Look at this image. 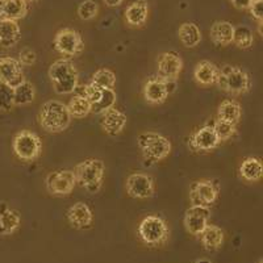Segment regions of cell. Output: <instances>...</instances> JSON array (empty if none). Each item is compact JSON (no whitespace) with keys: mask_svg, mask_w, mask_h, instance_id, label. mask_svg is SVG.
<instances>
[{"mask_svg":"<svg viewBox=\"0 0 263 263\" xmlns=\"http://www.w3.org/2000/svg\"><path fill=\"white\" fill-rule=\"evenodd\" d=\"M49 78L53 84L54 91L58 95L72 93L78 86V71L74 63L67 58L55 61L49 67Z\"/></svg>","mask_w":263,"mask_h":263,"instance_id":"1","label":"cell"},{"mask_svg":"<svg viewBox=\"0 0 263 263\" xmlns=\"http://www.w3.org/2000/svg\"><path fill=\"white\" fill-rule=\"evenodd\" d=\"M40 125L50 133H60L69 128L71 116L66 104L58 100H48L44 103L39 115Z\"/></svg>","mask_w":263,"mask_h":263,"instance_id":"2","label":"cell"},{"mask_svg":"<svg viewBox=\"0 0 263 263\" xmlns=\"http://www.w3.org/2000/svg\"><path fill=\"white\" fill-rule=\"evenodd\" d=\"M216 84L220 90L232 95H242L251 88V79L248 72L238 66L224 65L218 67Z\"/></svg>","mask_w":263,"mask_h":263,"instance_id":"3","label":"cell"},{"mask_svg":"<svg viewBox=\"0 0 263 263\" xmlns=\"http://www.w3.org/2000/svg\"><path fill=\"white\" fill-rule=\"evenodd\" d=\"M137 145L144 154L146 166L162 161L171 153V142L156 132H145L137 137Z\"/></svg>","mask_w":263,"mask_h":263,"instance_id":"4","label":"cell"},{"mask_svg":"<svg viewBox=\"0 0 263 263\" xmlns=\"http://www.w3.org/2000/svg\"><path fill=\"white\" fill-rule=\"evenodd\" d=\"M105 166L104 162L100 159H86L75 166L74 175L77 183L84 187L91 194H96L102 189V183L104 179Z\"/></svg>","mask_w":263,"mask_h":263,"instance_id":"5","label":"cell"},{"mask_svg":"<svg viewBox=\"0 0 263 263\" xmlns=\"http://www.w3.org/2000/svg\"><path fill=\"white\" fill-rule=\"evenodd\" d=\"M138 236L146 245L158 248L168 241L170 229L163 218L156 215H150L145 217L138 225Z\"/></svg>","mask_w":263,"mask_h":263,"instance_id":"6","label":"cell"},{"mask_svg":"<svg viewBox=\"0 0 263 263\" xmlns=\"http://www.w3.org/2000/svg\"><path fill=\"white\" fill-rule=\"evenodd\" d=\"M13 152L25 162H32L41 156L42 142L36 133L30 130H21L13 137Z\"/></svg>","mask_w":263,"mask_h":263,"instance_id":"7","label":"cell"},{"mask_svg":"<svg viewBox=\"0 0 263 263\" xmlns=\"http://www.w3.org/2000/svg\"><path fill=\"white\" fill-rule=\"evenodd\" d=\"M220 194V185L217 182L210 179L197 180L192 183L190 189V201L192 205H200L211 208L217 200Z\"/></svg>","mask_w":263,"mask_h":263,"instance_id":"8","label":"cell"},{"mask_svg":"<svg viewBox=\"0 0 263 263\" xmlns=\"http://www.w3.org/2000/svg\"><path fill=\"white\" fill-rule=\"evenodd\" d=\"M54 49L66 57H74L83 51L82 36L74 29H62L54 37Z\"/></svg>","mask_w":263,"mask_h":263,"instance_id":"9","label":"cell"},{"mask_svg":"<svg viewBox=\"0 0 263 263\" xmlns=\"http://www.w3.org/2000/svg\"><path fill=\"white\" fill-rule=\"evenodd\" d=\"M45 184L49 194L55 195V196H66L74 191L77 179H75L74 171L58 170L48 174Z\"/></svg>","mask_w":263,"mask_h":263,"instance_id":"10","label":"cell"},{"mask_svg":"<svg viewBox=\"0 0 263 263\" xmlns=\"http://www.w3.org/2000/svg\"><path fill=\"white\" fill-rule=\"evenodd\" d=\"M183 69V61L179 53L170 50L162 53L157 62V77L166 82H177L180 71Z\"/></svg>","mask_w":263,"mask_h":263,"instance_id":"11","label":"cell"},{"mask_svg":"<svg viewBox=\"0 0 263 263\" xmlns=\"http://www.w3.org/2000/svg\"><path fill=\"white\" fill-rule=\"evenodd\" d=\"M126 192L135 199H149L154 195L156 185L150 175L144 173H133L126 178Z\"/></svg>","mask_w":263,"mask_h":263,"instance_id":"12","label":"cell"},{"mask_svg":"<svg viewBox=\"0 0 263 263\" xmlns=\"http://www.w3.org/2000/svg\"><path fill=\"white\" fill-rule=\"evenodd\" d=\"M175 86V82H166L158 77L150 78L144 87L145 100L153 105L162 104L166 102V99L173 92Z\"/></svg>","mask_w":263,"mask_h":263,"instance_id":"13","label":"cell"},{"mask_svg":"<svg viewBox=\"0 0 263 263\" xmlns=\"http://www.w3.org/2000/svg\"><path fill=\"white\" fill-rule=\"evenodd\" d=\"M211 208L200 205H191L184 213V227L192 236H200V233L210 224Z\"/></svg>","mask_w":263,"mask_h":263,"instance_id":"14","label":"cell"},{"mask_svg":"<svg viewBox=\"0 0 263 263\" xmlns=\"http://www.w3.org/2000/svg\"><path fill=\"white\" fill-rule=\"evenodd\" d=\"M220 144L221 142L218 141L215 129L210 124H206V125L201 126L200 129H197L189 140L190 149L195 153L210 152V150L216 149Z\"/></svg>","mask_w":263,"mask_h":263,"instance_id":"15","label":"cell"},{"mask_svg":"<svg viewBox=\"0 0 263 263\" xmlns=\"http://www.w3.org/2000/svg\"><path fill=\"white\" fill-rule=\"evenodd\" d=\"M24 72L23 66L16 58L2 57L0 58V83L7 84L11 88H15L20 83H23Z\"/></svg>","mask_w":263,"mask_h":263,"instance_id":"16","label":"cell"},{"mask_svg":"<svg viewBox=\"0 0 263 263\" xmlns=\"http://www.w3.org/2000/svg\"><path fill=\"white\" fill-rule=\"evenodd\" d=\"M67 220H69L70 225L75 229H86V228H90L93 221L92 211L86 203L79 201V203H75L74 205L69 208Z\"/></svg>","mask_w":263,"mask_h":263,"instance_id":"17","label":"cell"},{"mask_svg":"<svg viewBox=\"0 0 263 263\" xmlns=\"http://www.w3.org/2000/svg\"><path fill=\"white\" fill-rule=\"evenodd\" d=\"M126 115L123 112L116 109V108H111L109 111L102 114V120H100V125H102L103 130L107 133L108 136H115L120 135L123 129L126 125Z\"/></svg>","mask_w":263,"mask_h":263,"instance_id":"18","label":"cell"},{"mask_svg":"<svg viewBox=\"0 0 263 263\" xmlns=\"http://www.w3.org/2000/svg\"><path fill=\"white\" fill-rule=\"evenodd\" d=\"M147 16H149V4L146 0H136L125 9V20L130 27H142L146 23Z\"/></svg>","mask_w":263,"mask_h":263,"instance_id":"19","label":"cell"},{"mask_svg":"<svg viewBox=\"0 0 263 263\" xmlns=\"http://www.w3.org/2000/svg\"><path fill=\"white\" fill-rule=\"evenodd\" d=\"M28 13L27 0H0V18L17 21Z\"/></svg>","mask_w":263,"mask_h":263,"instance_id":"20","label":"cell"},{"mask_svg":"<svg viewBox=\"0 0 263 263\" xmlns=\"http://www.w3.org/2000/svg\"><path fill=\"white\" fill-rule=\"evenodd\" d=\"M21 30L17 21L0 18V45L3 48H13L20 41Z\"/></svg>","mask_w":263,"mask_h":263,"instance_id":"21","label":"cell"},{"mask_svg":"<svg viewBox=\"0 0 263 263\" xmlns=\"http://www.w3.org/2000/svg\"><path fill=\"white\" fill-rule=\"evenodd\" d=\"M218 77V67L210 61H201L195 66L194 78L200 86L216 84Z\"/></svg>","mask_w":263,"mask_h":263,"instance_id":"22","label":"cell"},{"mask_svg":"<svg viewBox=\"0 0 263 263\" xmlns=\"http://www.w3.org/2000/svg\"><path fill=\"white\" fill-rule=\"evenodd\" d=\"M234 27L229 21H216L211 27L210 36L215 45L227 46L233 41Z\"/></svg>","mask_w":263,"mask_h":263,"instance_id":"23","label":"cell"},{"mask_svg":"<svg viewBox=\"0 0 263 263\" xmlns=\"http://www.w3.org/2000/svg\"><path fill=\"white\" fill-rule=\"evenodd\" d=\"M20 215L17 211L11 210L6 203L0 204V234H12L20 227Z\"/></svg>","mask_w":263,"mask_h":263,"instance_id":"24","label":"cell"},{"mask_svg":"<svg viewBox=\"0 0 263 263\" xmlns=\"http://www.w3.org/2000/svg\"><path fill=\"white\" fill-rule=\"evenodd\" d=\"M200 239L201 243H203V248L206 251H215L218 250L222 246L225 234L221 230V228L208 224L205 227V229L200 233Z\"/></svg>","mask_w":263,"mask_h":263,"instance_id":"25","label":"cell"},{"mask_svg":"<svg viewBox=\"0 0 263 263\" xmlns=\"http://www.w3.org/2000/svg\"><path fill=\"white\" fill-rule=\"evenodd\" d=\"M239 175L243 180L250 183L259 182L263 177L262 161L255 157H248L239 166Z\"/></svg>","mask_w":263,"mask_h":263,"instance_id":"26","label":"cell"},{"mask_svg":"<svg viewBox=\"0 0 263 263\" xmlns=\"http://www.w3.org/2000/svg\"><path fill=\"white\" fill-rule=\"evenodd\" d=\"M178 37L185 48H195L201 41L200 28L195 23H183L178 30Z\"/></svg>","mask_w":263,"mask_h":263,"instance_id":"27","label":"cell"},{"mask_svg":"<svg viewBox=\"0 0 263 263\" xmlns=\"http://www.w3.org/2000/svg\"><path fill=\"white\" fill-rule=\"evenodd\" d=\"M241 115H242V108L238 103L234 100H225L218 107L217 119L236 125L241 119Z\"/></svg>","mask_w":263,"mask_h":263,"instance_id":"28","label":"cell"},{"mask_svg":"<svg viewBox=\"0 0 263 263\" xmlns=\"http://www.w3.org/2000/svg\"><path fill=\"white\" fill-rule=\"evenodd\" d=\"M36 98V90L30 82L24 81L13 88V102L15 105H27Z\"/></svg>","mask_w":263,"mask_h":263,"instance_id":"29","label":"cell"},{"mask_svg":"<svg viewBox=\"0 0 263 263\" xmlns=\"http://www.w3.org/2000/svg\"><path fill=\"white\" fill-rule=\"evenodd\" d=\"M116 99L117 96L114 88H103L100 99L95 104L91 105V112H95L96 115H102L104 112L109 111L111 108H115Z\"/></svg>","mask_w":263,"mask_h":263,"instance_id":"30","label":"cell"},{"mask_svg":"<svg viewBox=\"0 0 263 263\" xmlns=\"http://www.w3.org/2000/svg\"><path fill=\"white\" fill-rule=\"evenodd\" d=\"M70 116L75 119H83L91 112V103L86 98L74 95L70 99L69 104H66Z\"/></svg>","mask_w":263,"mask_h":263,"instance_id":"31","label":"cell"},{"mask_svg":"<svg viewBox=\"0 0 263 263\" xmlns=\"http://www.w3.org/2000/svg\"><path fill=\"white\" fill-rule=\"evenodd\" d=\"M236 46L239 49H249L254 44V37H253V32L249 29L248 27H237L234 28L233 33V41Z\"/></svg>","mask_w":263,"mask_h":263,"instance_id":"32","label":"cell"},{"mask_svg":"<svg viewBox=\"0 0 263 263\" xmlns=\"http://www.w3.org/2000/svg\"><path fill=\"white\" fill-rule=\"evenodd\" d=\"M91 83L98 86L99 88H114L116 84V75L109 69H99L92 75Z\"/></svg>","mask_w":263,"mask_h":263,"instance_id":"33","label":"cell"},{"mask_svg":"<svg viewBox=\"0 0 263 263\" xmlns=\"http://www.w3.org/2000/svg\"><path fill=\"white\" fill-rule=\"evenodd\" d=\"M212 126L213 129H215L216 136H217L220 142L230 140V138L236 135V125H234V124H230L227 123V121H222V120L216 119L215 123L212 124Z\"/></svg>","mask_w":263,"mask_h":263,"instance_id":"34","label":"cell"},{"mask_svg":"<svg viewBox=\"0 0 263 263\" xmlns=\"http://www.w3.org/2000/svg\"><path fill=\"white\" fill-rule=\"evenodd\" d=\"M15 107L13 102V88L7 84L0 83V111L9 112Z\"/></svg>","mask_w":263,"mask_h":263,"instance_id":"35","label":"cell"},{"mask_svg":"<svg viewBox=\"0 0 263 263\" xmlns=\"http://www.w3.org/2000/svg\"><path fill=\"white\" fill-rule=\"evenodd\" d=\"M99 13V4L93 0H84L78 7V16L82 20H92Z\"/></svg>","mask_w":263,"mask_h":263,"instance_id":"36","label":"cell"},{"mask_svg":"<svg viewBox=\"0 0 263 263\" xmlns=\"http://www.w3.org/2000/svg\"><path fill=\"white\" fill-rule=\"evenodd\" d=\"M37 55L34 53V50L29 48L21 49V51L18 53L17 61L21 63V66H32L33 63L36 62Z\"/></svg>","mask_w":263,"mask_h":263,"instance_id":"37","label":"cell"},{"mask_svg":"<svg viewBox=\"0 0 263 263\" xmlns=\"http://www.w3.org/2000/svg\"><path fill=\"white\" fill-rule=\"evenodd\" d=\"M251 16L258 21L262 23L263 21V0H253V3L249 7Z\"/></svg>","mask_w":263,"mask_h":263,"instance_id":"38","label":"cell"},{"mask_svg":"<svg viewBox=\"0 0 263 263\" xmlns=\"http://www.w3.org/2000/svg\"><path fill=\"white\" fill-rule=\"evenodd\" d=\"M232 6L237 9H249L253 0H229Z\"/></svg>","mask_w":263,"mask_h":263,"instance_id":"39","label":"cell"},{"mask_svg":"<svg viewBox=\"0 0 263 263\" xmlns=\"http://www.w3.org/2000/svg\"><path fill=\"white\" fill-rule=\"evenodd\" d=\"M105 3V6L108 7H119L120 4L123 3L124 0H103Z\"/></svg>","mask_w":263,"mask_h":263,"instance_id":"40","label":"cell"},{"mask_svg":"<svg viewBox=\"0 0 263 263\" xmlns=\"http://www.w3.org/2000/svg\"><path fill=\"white\" fill-rule=\"evenodd\" d=\"M195 263H212L210 259H197Z\"/></svg>","mask_w":263,"mask_h":263,"instance_id":"41","label":"cell"},{"mask_svg":"<svg viewBox=\"0 0 263 263\" xmlns=\"http://www.w3.org/2000/svg\"><path fill=\"white\" fill-rule=\"evenodd\" d=\"M259 263H262V260H260V262H259Z\"/></svg>","mask_w":263,"mask_h":263,"instance_id":"42","label":"cell"}]
</instances>
